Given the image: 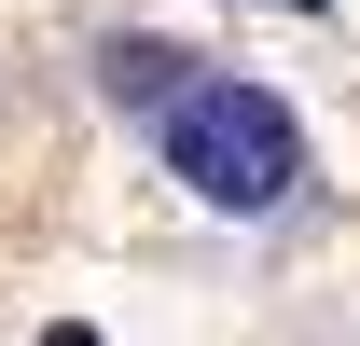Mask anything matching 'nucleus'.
<instances>
[{
    "label": "nucleus",
    "mask_w": 360,
    "mask_h": 346,
    "mask_svg": "<svg viewBox=\"0 0 360 346\" xmlns=\"http://www.w3.org/2000/svg\"><path fill=\"white\" fill-rule=\"evenodd\" d=\"M42 346H97V333H42Z\"/></svg>",
    "instance_id": "obj_3"
},
{
    "label": "nucleus",
    "mask_w": 360,
    "mask_h": 346,
    "mask_svg": "<svg viewBox=\"0 0 360 346\" xmlns=\"http://www.w3.org/2000/svg\"><path fill=\"white\" fill-rule=\"evenodd\" d=\"M153 167H167L208 222H277V208L319 180V153H305V111H291L277 84L208 70V84H194L167 125H153Z\"/></svg>",
    "instance_id": "obj_1"
},
{
    "label": "nucleus",
    "mask_w": 360,
    "mask_h": 346,
    "mask_svg": "<svg viewBox=\"0 0 360 346\" xmlns=\"http://www.w3.org/2000/svg\"><path fill=\"white\" fill-rule=\"evenodd\" d=\"M194 84H208V56H194V42H167V28H111V42H97V97H111L139 139L167 125Z\"/></svg>",
    "instance_id": "obj_2"
}]
</instances>
